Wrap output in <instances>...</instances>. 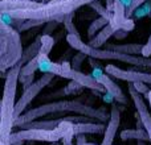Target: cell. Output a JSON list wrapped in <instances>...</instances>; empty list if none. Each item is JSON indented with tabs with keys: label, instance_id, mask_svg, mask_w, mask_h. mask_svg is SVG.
<instances>
[{
	"label": "cell",
	"instance_id": "6",
	"mask_svg": "<svg viewBox=\"0 0 151 145\" xmlns=\"http://www.w3.org/2000/svg\"><path fill=\"white\" fill-rule=\"evenodd\" d=\"M37 60H39V70L41 72H49V74L57 75V77H61V78L76 80L80 85H82L85 88L97 91V92H106L105 87L93 75L83 74L80 70H74L73 68L69 66L68 62H64V63L53 62V61L49 60V55L41 54V53L37 55Z\"/></svg>",
	"mask_w": 151,
	"mask_h": 145
},
{
	"label": "cell",
	"instance_id": "5",
	"mask_svg": "<svg viewBox=\"0 0 151 145\" xmlns=\"http://www.w3.org/2000/svg\"><path fill=\"white\" fill-rule=\"evenodd\" d=\"M66 42L69 46L73 48L77 52L85 53L88 57L96 58V60H105V61H119V62L127 63V65L138 66V68H150L151 69V57H143V55H134V54H126V53H118L114 50L109 49H94L89 46L88 44L81 40L80 36L76 34H68L66 36Z\"/></svg>",
	"mask_w": 151,
	"mask_h": 145
},
{
	"label": "cell",
	"instance_id": "19",
	"mask_svg": "<svg viewBox=\"0 0 151 145\" xmlns=\"http://www.w3.org/2000/svg\"><path fill=\"white\" fill-rule=\"evenodd\" d=\"M109 23H110V21L107 20V18L101 17V16H99L98 18H96V20L91 21L90 25H89V29H88V37H89V40L93 38V37L96 36V34L98 33L99 31H102V29H104Z\"/></svg>",
	"mask_w": 151,
	"mask_h": 145
},
{
	"label": "cell",
	"instance_id": "24",
	"mask_svg": "<svg viewBox=\"0 0 151 145\" xmlns=\"http://www.w3.org/2000/svg\"><path fill=\"white\" fill-rule=\"evenodd\" d=\"M82 88H85L82 85H80L76 80H70V83L66 87H64V91H65V95H73L76 92H80Z\"/></svg>",
	"mask_w": 151,
	"mask_h": 145
},
{
	"label": "cell",
	"instance_id": "30",
	"mask_svg": "<svg viewBox=\"0 0 151 145\" xmlns=\"http://www.w3.org/2000/svg\"><path fill=\"white\" fill-rule=\"evenodd\" d=\"M88 143L85 135H77L76 136V145H85Z\"/></svg>",
	"mask_w": 151,
	"mask_h": 145
},
{
	"label": "cell",
	"instance_id": "35",
	"mask_svg": "<svg viewBox=\"0 0 151 145\" xmlns=\"http://www.w3.org/2000/svg\"><path fill=\"white\" fill-rule=\"evenodd\" d=\"M85 145H97V144H91V143H86Z\"/></svg>",
	"mask_w": 151,
	"mask_h": 145
},
{
	"label": "cell",
	"instance_id": "20",
	"mask_svg": "<svg viewBox=\"0 0 151 145\" xmlns=\"http://www.w3.org/2000/svg\"><path fill=\"white\" fill-rule=\"evenodd\" d=\"M36 70H39V60L33 58L32 61H29L28 63L21 66V70H20V77L19 78H24V77H31V75H35Z\"/></svg>",
	"mask_w": 151,
	"mask_h": 145
},
{
	"label": "cell",
	"instance_id": "21",
	"mask_svg": "<svg viewBox=\"0 0 151 145\" xmlns=\"http://www.w3.org/2000/svg\"><path fill=\"white\" fill-rule=\"evenodd\" d=\"M53 46H55V38L49 34H41V50H40V53L49 55Z\"/></svg>",
	"mask_w": 151,
	"mask_h": 145
},
{
	"label": "cell",
	"instance_id": "15",
	"mask_svg": "<svg viewBox=\"0 0 151 145\" xmlns=\"http://www.w3.org/2000/svg\"><path fill=\"white\" fill-rule=\"evenodd\" d=\"M41 3L33 1V0H0V9L1 12H8L13 9H23V8L37 7Z\"/></svg>",
	"mask_w": 151,
	"mask_h": 145
},
{
	"label": "cell",
	"instance_id": "1",
	"mask_svg": "<svg viewBox=\"0 0 151 145\" xmlns=\"http://www.w3.org/2000/svg\"><path fill=\"white\" fill-rule=\"evenodd\" d=\"M64 114L83 115V116H89L99 123H106L110 119V115H107L104 108H94L90 104L83 103L81 99H73V100H64L63 99V100H53L49 103H44L41 106H37L35 108L25 111L15 120V127L31 123L33 120L50 119L53 116Z\"/></svg>",
	"mask_w": 151,
	"mask_h": 145
},
{
	"label": "cell",
	"instance_id": "23",
	"mask_svg": "<svg viewBox=\"0 0 151 145\" xmlns=\"http://www.w3.org/2000/svg\"><path fill=\"white\" fill-rule=\"evenodd\" d=\"M73 16H74V13H72V15L66 16V17L64 18V21H63L64 28H65V31L68 32V34H76V36H80V33H78L77 28H76V25L73 23Z\"/></svg>",
	"mask_w": 151,
	"mask_h": 145
},
{
	"label": "cell",
	"instance_id": "31",
	"mask_svg": "<svg viewBox=\"0 0 151 145\" xmlns=\"http://www.w3.org/2000/svg\"><path fill=\"white\" fill-rule=\"evenodd\" d=\"M73 137H74V135H69V136H66V137H64L63 140H61V143H63V145H74Z\"/></svg>",
	"mask_w": 151,
	"mask_h": 145
},
{
	"label": "cell",
	"instance_id": "38",
	"mask_svg": "<svg viewBox=\"0 0 151 145\" xmlns=\"http://www.w3.org/2000/svg\"><path fill=\"white\" fill-rule=\"evenodd\" d=\"M150 17H151V15H150Z\"/></svg>",
	"mask_w": 151,
	"mask_h": 145
},
{
	"label": "cell",
	"instance_id": "18",
	"mask_svg": "<svg viewBox=\"0 0 151 145\" xmlns=\"http://www.w3.org/2000/svg\"><path fill=\"white\" fill-rule=\"evenodd\" d=\"M121 140H141V141H150V136L145 128H135V129H125L119 135Z\"/></svg>",
	"mask_w": 151,
	"mask_h": 145
},
{
	"label": "cell",
	"instance_id": "7",
	"mask_svg": "<svg viewBox=\"0 0 151 145\" xmlns=\"http://www.w3.org/2000/svg\"><path fill=\"white\" fill-rule=\"evenodd\" d=\"M74 123L64 122L55 129H19L17 132H12L9 136V144L13 145L17 143H25V141H45V143H57L69 135H74ZM76 136V135H74Z\"/></svg>",
	"mask_w": 151,
	"mask_h": 145
},
{
	"label": "cell",
	"instance_id": "17",
	"mask_svg": "<svg viewBox=\"0 0 151 145\" xmlns=\"http://www.w3.org/2000/svg\"><path fill=\"white\" fill-rule=\"evenodd\" d=\"M40 50H41V36H39L36 38V41H33L23 53V57H21L20 65H25L29 61H32L33 58H36L40 54Z\"/></svg>",
	"mask_w": 151,
	"mask_h": 145
},
{
	"label": "cell",
	"instance_id": "29",
	"mask_svg": "<svg viewBox=\"0 0 151 145\" xmlns=\"http://www.w3.org/2000/svg\"><path fill=\"white\" fill-rule=\"evenodd\" d=\"M129 34V31H126V29H118L117 32L114 33V38H117V40H123L126 36Z\"/></svg>",
	"mask_w": 151,
	"mask_h": 145
},
{
	"label": "cell",
	"instance_id": "36",
	"mask_svg": "<svg viewBox=\"0 0 151 145\" xmlns=\"http://www.w3.org/2000/svg\"><path fill=\"white\" fill-rule=\"evenodd\" d=\"M50 0H42V3H49Z\"/></svg>",
	"mask_w": 151,
	"mask_h": 145
},
{
	"label": "cell",
	"instance_id": "16",
	"mask_svg": "<svg viewBox=\"0 0 151 145\" xmlns=\"http://www.w3.org/2000/svg\"><path fill=\"white\" fill-rule=\"evenodd\" d=\"M143 46L142 44H106L105 49L109 50H114L118 53H126V54H134V55H139L143 52Z\"/></svg>",
	"mask_w": 151,
	"mask_h": 145
},
{
	"label": "cell",
	"instance_id": "27",
	"mask_svg": "<svg viewBox=\"0 0 151 145\" xmlns=\"http://www.w3.org/2000/svg\"><path fill=\"white\" fill-rule=\"evenodd\" d=\"M134 87H135V90L138 91L139 94H145V95H147L149 94V88H147L146 83L143 82H137V83H133Z\"/></svg>",
	"mask_w": 151,
	"mask_h": 145
},
{
	"label": "cell",
	"instance_id": "3",
	"mask_svg": "<svg viewBox=\"0 0 151 145\" xmlns=\"http://www.w3.org/2000/svg\"><path fill=\"white\" fill-rule=\"evenodd\" d=\"M21 65L13 66L5 75L4 92L1 99L0 109V140L4 144H9V136L12 128L15 127V107H16V90H17L19 77H20Z\"/></svg>",
	"mask_w": 151,
	"mask_h": 145
},
{
	"label": "cell",
	"instance_id": "13",
	"mask_svg": "<svg viewBox=\"0 0 151 145\" xmlns=\"http://www.w3.org/2000/svg\"><path fill=\"white\" fill-rule=\"evenodd\" d=\"M74 135H86V133H91V135H99V133H105L106 125L105 123H96V122H82V123H74Z\"/></svg>",
	"mask_w": 151,
	"mask_h": 145
},
{
	"label": "cell",
	"instance_id": "33",
	"mask_svg": "<svg viewBox=\"0 0 151 145\" xmlns=\"http://www.w3.org/2000/svg\"><path fill=\"white\" fill-rule=\"evenodd\" d=\"M147 98V100H149V106H150V108H151V90L149 91V94L147 95H145Z\"/></svg>",
	"mask_w": 151,
	"mask_h": 145
},
{
	"label": "cell",
	"instance_id": "34",
	"mask_svg": "<svg viewBox=\"0 0 151 145\" xmlns=\"http://www.w3.org/2000/svg\"><path fill=\"white\" fill-rule=\"evenodd\" d=\"M27 143H28L27 145H35V141H27Z\"/></svg>",
	"mask_w": 151,
	"mask_h": 145
},
{
	"label": "cell",
	"instance_id": "25",
	"mask_svg": "<svg viewBox=\"0 0 151 145\" xmlns=\"http://www.w3.org/2000/svg\"><path fill=\"white\" fill-rule=\"evenodd\" d=\"M86 57H88V55H86L85 53H82V52H78L77 54H74L73 60H72V68H73L74 70H80L81 65H82V62L85 61Z\"/></svg>",
	"mask_w": 151,
	"mask_h": 145
},
{
	"label": "cell",
	"instance_id": "9",
	"mask_svg": "<svg viewBox=\"0 0 151 145\" xmlns=\"http://www.w3.org/2000/svg\"><path fill=\"white\" fill-rule=\"evenodd\" d=\"M105 72L109 74L111 78L119 80H126L130 83H137V82H143L151 85V72H142V71H135V70H123L114 65H106L105 66Z\"/></svg>",
	"mask_w": 151,
	"mask_h": 145
},
{
	"label": "cell",
	"instance_id": "11",
	"mask_svg": "<svg viewBox=\"0 0 151 145\" xmlns=\"http://www.w3.org/2000/svg\"><path fill=\"white\" fill-rule=\"evenodd\" d=\"M93 77L96 78L102 86H104L105 90H106V92L110 94V95L115 99L117 103L127 104V98H126V95L123 94L122 88H121L114 80H111V77H110L109 74H106V72L104 74V72H101L99 70H96L94 74H93Z\"/></svg>",
	"mask_w": 151,
	"mask_h": 145
},
{
	"label": "cell",
	"instance_id": "28",
	"mask_svg": "<svg viewBox=\"0 0 151 145\" xmlns=\"http://www.w3.org/2000/svg\"><path fill=\"white\" fill-rule=\"evenodd\" d=\"M142 55L143 57H151V34L149 36V38H147L146 44H145L143 46V52H142Z\"/></svg>",
	"mask_w": 151,
	"mask_h": 145
},
{
	"label": "cell",
	"instance_id": "10",
	"mask_svg": "<svg viewBox=\"0 0 151 145\" xmlns=\"http://www.w3.org/2000/svg\"><path fill=\"white\" fill-rule=\"evenodd\" d=\"M129 87V95L131 96V100H133L134 106H135V109H137V115L142 119L145 124V129L147 131L150 136V141H151V112L149 111V107L146 106L145 103L143 98H142V94H139L138 91L135 90L133 83L127 86Z\"/></svg>",
	"mask_w": 151,
	"mask_h": 145
},
{
	"label": "cell",
	"instance_id": "32",
	"mask_svg": "<svg viewBox=\"0 0 151 145\" xmlns=\"http://www.w3.org/2000/svg\"><path fill=\"white\" fill-rule=\"evenodd\" d=\"M114 3H115V0H106V8L109 12H113V9H114Z\"/></svg>",
	"mask_w": 151,
	"mask_h": 145
},
{
	"label": "cell",
	"instance_id": "22",
	"mask_svg": "<svg viewBox=\"0 0 151 145\" xmlns=\"http://www.w3.org/2000/svg\"><path fill=\"white\" fill-rule=\"evenodd\" d=\"M89 7H90L93 11H96V12L98 13L101 17H105V18H107L109 21H111L113 13L109 12V11H107V8L104 7V5L101 4V1H99V0H96V1L90 3V4H89Z\"/></svg>",
	"mask_w": 151,
	"mask_h": 145
},
{
	"label": "cell",
	"instance_id": "4",
	"mask_svg": "<svg viewBox=\"0 0 151 145\" xmlns=\"http://www.w3.org/2000/svg\"><path fill=\"white\" fill-rule=\"evenodd\" d=\"M23 53L20 32L0 20V71L3 78L7 75L5 71L20 63Z\"/></svg>",
	"mask_w": 151,
	"mask_h": 145
},
{
	"label": "cell",
	"instance_id": "2",
	"mask_svg": "<svg viewBox=\"0 0 151 145\" xmlns=\"http://www.w3.org/2000/svg\"><path fill=\"white\" fill-rule=\"evenodd\" d=\"M96 0H50L49 3H41L37 7L23 8V9L8 11V15L13 18L39 20L42 23L57 21L63 23L66 16L74 13L83 5H89Z\"/></svg>",
	"mask_w": 151,
	"mask_h": 145
},
{
	"label": "cell",
	"instance_id": "37",
	"mask_svg": "<svg viewBox=\"0 0 151 145\" xmlns=\"http://www.w3.org/2000/svg\"><path fill=\"white\" fill-rule=\"evenodd\" d=\"M24 143H17V144H13V145H23Z\"/></svg>",
	"mask_w": 151,
	"mask_h": 145
},
{
	"label": "cell",
	"instance_id": "14",
	"mask_svg": "<svg viewBox=\"0 0 151 145\" xmlns=\"http://www.w3.org/2000/svg\"><path fill=\"white\" fill-rule=\"evenodd\" d=\"M115 32H117V29H115L114 26L109 23L104 29H102V31H99L98 33L93 37V38L89 40L88 45L89 46H91V48H94V49H102V46L107 44L109 38L114 36Z\"/></svg>",
	"mask_w": 151,
	"mask_h": 145
},
{
	"label": "cell",
	"instance_id": "26",
	"mask_svg": "<svg viewBox=\"0 0 151 145\" xmlns=\"http://www.w3.org/2000/svg\"><path fill=\"white\" fill-rule=\"evenodd\" d=\"M146 1H147V0H133V1H131V5L129 7V9L126 11V15H127V17H130V16L133 15V13L135 12V11L138 9L139 7H141V5H143Z\"/></svg>",
	"mask_w": 151,
	"mask_h": 145
},
{
	"label": "cell",
	"instance_id": "8",
	"mask_svg": "<svg viewBox=\"0 0 151 145\" xmlns=\"http://www.w3.org/2000/svg\"><path fill=\"white\" fill-rule=\"evenodd\" d=\"M53 74H49V72H42V77L39 78L36 82H33L28 88L24 90V92L21 94L20 99L16 102V107H15V117L17 119L21 114L25 112V109L28 108V106L32 103V100L37 98L40 92L44 90L47 86H49V83L52 82Z\"/></svg>",
	"mask_w": 151,
	"mask_h": 145
},
{
	"label": "cell",
	"instance_id": "12",
	"mask_svg": "<svg viewBox=\"0 0 151 145\" xmlns=\"http://www.w3.org/2000/svg\"><path fill=\"white\" fill-rule=\"evenodd\" d=\"M119 124H121L119 107H118V103H113L111 109H110V119H109V122H107L101 145H113L114 144V139H115V135H117L118 128H119Z\"/></svg>",
	"mask_w": 151,
	"mask_h": 145
}]
</instances>
